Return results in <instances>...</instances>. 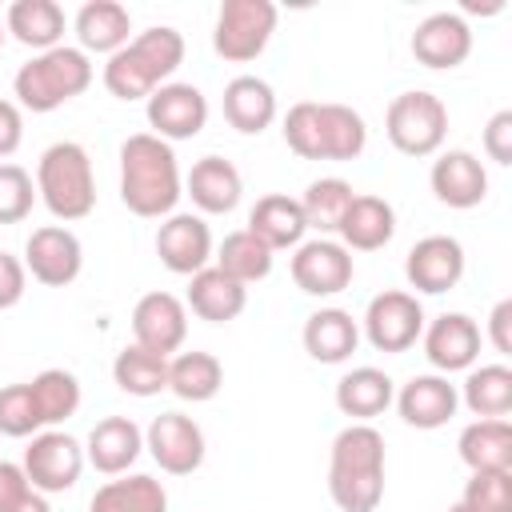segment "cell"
I'll use <instances>...</instances> for the list:
<instances>
[{"mask_svg":"<svg viewBox=\"0 0 512 512\" xmlns=\"http://www.w3.org/2000/svg\"><path fill=\"white\" fill-rule=\"evenodd\" d=\"M184 196V176L168 140L136 132L120 144V200L132 216L164 220Z\"/></svg>","mask_w":512,"mask_h":512,"instance_id":"obj_1","label":"cell"},{"mask_svg":"<svg viewBox=\"0 0 512 512\" xmlns=\"http://www.w3.org/2000/svg\"><path fill=\"white\" fill-rule=\"evenodd\" d=\"M328 496L340 512H376L384 500V436L372 424H348L328 452Z\"/></svg>","mask_w":512,"mask_h":512,"instance_id":"obj_2","label":"cell"},{"mask_svg":"<svg viewBox=\"0 0 512 512\" xmlns=\"http://www.w3.org/2000/svg\"><path fill=\"white\" fill-rule=\"evenodd\" d=\"M184 64V36L172 24H152L136 32L104 64V88L116 100H148Z\"/></svg>","mask_w":512,"mask_h":512,"instance_id":"obj_3","label":"cell"},{"mask_svg":"<svg viewBox=\"0 0 512 512\" xmlns=\"http://www.w3.org/2000/svg\"><path fill=\"white\" fill-rule=\"evenodd\" d=\"M92 60L72 48V44H60V48H48V52H36L28 64L16 68L12 76V96L20 104V112H56L64 108L68 100H76L88 84H92Z\"/></svg>","mask_w":512,"mask_h":512,"instance_id":"obj_4","label":"cell"},{"mask_svg":"<svg viewBox=\"0 0 512 512\" xmlns=\"http://www.w3.org/2000/svg\"><path fill=\"white\" fill-rule=\"evenodd\" d=\"M36 196L56 220H84L96 208V176L88 148L76 140H56L52 148H44L36 164Z\"/></svg>","mask_w":512,"mask_h":512,"instance_id":"obj_5","label":"cell"},{"mask_svg":"<svg viewBox=\"0 0 512 512\" xmlns=\"http://www.w3.org/2000/svg\"><path fill=\"white\" fill-rule=\"evenodd\" d=\"M384 132H388V144L404 156H416V160L436 156L448 136V108L436 92H424V88L400 92L384 112Z\"/></svg>","mask_w":512,"mask_h":512,"instance_id":"obj_6","label":"cell"},{"mask_svg":"<svg viewBox=\"0 0 512 512\" xmlns=\"http://www.w3.org/2000/svg\"><path fill=\"white\" fill-rule=\"evenodd\" d=\"M276 20H280V12L272 0H224L216 12V28H212L216 56L228 64L256 60L272 40Z\"/></svg>","mask_w":512,"mask_h":512,"instance_id":"obj_7","label":"cell"},{"mask_svg":"<svg viewBox=\"0 0 512 512\" xmlns=\"http://www.w3.org/2000/svg\"><path fill=\"white\" fill-rule=\"evenodd\" d=\"M364 340L376 352H408L420 332H424V304L416 300V292L404 288H384L380 296L368 300L364 308Z\"/></svg>","mask_w":512,"mask_h":512,"instance_id":"obj_8","label":"cell"},{"mask_svg":"<svg viewBox=\"0 0 512 512\" xmlns=\"http://www.w3.org/2000/svg\"><path fill=\"white\" fill-rule=\"evenodd\" d=\"M24 476L36 492L44 496H56V492H68L76 488L80 472H84V444L60 428H44L32 436V444L24 448Z\"/></svg>","mask_w":512,"mask_h":512,"instance_id":"obj_9","label":"cell"},{"mask_svg":"<svg viewBox=\"0 0 512 512\" xmlns=\"http://www.w3.org/2000/svg\"><path fill=\"white\" fill-rule=\"evenodd\" d=\"M24 268L44 288H68L84 268V244L64 224L32 228V236L24 240Z\"/></svg>","mask_w":512,"mask_h":512,"instance_id":"obj_10","label":"cell"},{"mask_svg":"<svg viewBox=\"0 0 512 512\" xmlns=\"http://www.w3.org/2000/svg\"><path fill=\"white\" fill-rule=\"evenodd\" d=\"M144 116H148V128L152 136L176 144V140H192L204 132L208 124V96L196 88V84H180V80H168L160 84L148 100H144Z\"/></svg>","mask_w":512,"mask_h":512,"instance_id":"obj_11","label":"cell"},{"mask_svg":"<svg viewBox=\"0 0 512 512\" xmlns=\"http://www.w3.org/2000/svg\"><path fill=\"white\" fill-rule=\"evenodd\" d=\"M144 448L168 476H192L208 452L204 428L184 412H160L144 432Z\"/></svg>","mask_w":512,"mask_h":512,"instance_id":"obj_12","label":"cell"},{"mask_svg":"<svg viewBox=\"0 0 512 512\" xmlns=\"http://www.w3.org/2000/svg\"><path fill=\"white\" fill-rule=\"evenodd\" d=\"M352 276H356L352 252L340 240L316 236V240L296 244L292 252V280L304 296H336L352 284Z\"/></svg>","mask_w":512,"mask_h":512,"instance_id":"obj_13","label":"cell"},{"mask_svg":"<svg viewBox=\"0 0 512 512\" xmlns=\"http://www.w3.org/2000/svg\"><path fill=\"white\" fill-rule=\"evenodd\" d=\"M404 276L424 296H440V292L456 288L464 280V244L444 232L416 240L404 256Z\"/></svg>","mask_w":512,"mask_h":512,"instance_id":"obj_14","label":"cell"},{"mask_svg":"<svg viewBox=\"0 0 512 512\" xmlns=\"http://www.w3.org/2000/svg\"><path fill=\"white\" fill-rule=\"evenodd\" d=\"M424 356L440 376L452 372H468L480 360V324L468 312H444L432 324H424L420 332Z\"/></svg>","mask_w":512,"mask_h":512,"instance_id":"obj_15","label":"cell"},{"mask_svg":"<svg viewBox=\"0 0 512 512\" xmlns=\"http://www.w3.org/2000/svg\"><path fill=\"white\" fill-rule=\"evenodd\" d=\"M156 256L176 276H196L212 260V228L200 212H172L156 228Z\"/></svg>","mask_w":512,"mask_h":512,"instance_id":"obj_16","label":"cell"},{"mask_svg":"<svg viewBox=\"0 0 512 512\" xmlns=\"http://www.w3.org/2000/svg\"><path fill=\"white\" fill-rule=\"evenodd\" d=\"M132 344L172 356L188 340V308L172 292H144L132 308Z\"/></svg>","mask_w":512,"mask_h":512,"instance_id":"obj_17","label":"cell"},{"mask_svg":"<svg viewBox=\"0 0 512 512\" xmlns=\"http://www.w3.org/2000/svg\"><path fill=\"white\" fill-rule=\"evenodd\" d=\"M416 64L444 72V68H460L472 56V28L460 12H432L416 24L412 40H408Z\"/></svg>","mask_w":512,"mask_h":512,"instance_id":"obj_18","label":"cell"},{"mask_svg":"<svg viewBox=\"0 0 512 512\" xmlns=\"http://www.w3.org/2000/svg\"><path fill=\"white\" fill-rule=\"evenodd\" d=\"M400 420L408 428H420V432H432V428H444L456 408H460V392L448 376L440 372H420L412 376L408 384H400V392L392 396Z\"/></svg>","mask_w":512,"mask_h":512,"instance_id":"obj_19","label":"cell"},{"mask_svg":"<svg viewBox=\"0 0 512 512\" xmlns=\"http://www.w3.org/2000/svg\"><path fill=\"white\" fill-rule=\"evenodd\" d=\"M428 184H432V196L440 204H448L456 212H468V208L484 204V196H488V168L468 148H448L432 160Z\"/></svg>","mask_w":512,"mask_h":512,"instance_id":"obj_20","label":"cell"},{"mask_svg":"<svg viewBox=\"0 0 512 512\" xmlns=\"http://www.w3.org/2000/svg\"><path fill=\"white\" fill-rule=\"evenodd\" d=\"M144 452V432L132 416H104L84 440V460L104 476H124Z\"/></svg>","mask_w":512,"mask_h":512,"instance_id":"obj_21","label":"cell"},{"mask_svg":"<svg viewBox=\"0 0 512 512\" xmlns=\"http://www.w3.org/2000/svg\"><path fill=\"white\" fill-rule=\"evenodd\" d=\"M184 192L192 196V204L204 212V216H224L240 204L244 196V176L232 160L224 156H200L192 164V172L184 176Z\"/></svg>","mask_w":512,"mask_h":512,"instance_id":"obj_22","label":"cell"},{"mask_svg":"<svg viewBox=\"0 0 512 512\" xmlns=\"http://www.w3.org/2000/svg\"><path fill=\"white\" fill-rule=\"evenodd\" d=\"M184 308L192 316H200L204 324H228L248 308V288L232 276H224L216 264L200 268L196 276H188V296Z\"/></svg>","mask_w":512,"mask_h":512,"instance_id":"obj_23","label":"cell"},{"mask_svg":"<svg viewBox=\"0 0 512 512\" xmlns=\"http://www.w3.org/2000/svg\"><path fill=\"white\" fill-rule=\"evenodd\" d=\"M340 244L348 252H376L384 248L392 236H396V208L384 200V196H372V192H356L340 228H336Z\"/></svg>","mask_w":512,"mask_h":512,"instance_id":"obj_24","label":"cell"},{"mask_svg":"<svg viewBox=\"0 0 512 512\" xmlns=\"http://www.w3.org/2000/svg\"><path fill=\"white\" fill-rule=\"evenodd\" d=\"M72 28H76V40H80L76 48L84 56H92V52L96 56H112V52H120L132 40V16L116 0H88L76 12Z\"/></svg>","mask_w":512,"mask_h":512,"instance_id":"obj_25","label":"cell"},{"mask_svg":"<svg viewBox=\"0 0 512 512\" xmlns=\"http://www.w3.org/2000/svg\"><path fill=\"white\" fill-rule=\"evenodd\" d=\"M300 340L316 364H344V360H352V352L360 344V324L344 308H316L304 320Z\"/></svg>","mask_w":512,"mask_h":512,"instance_id":"obj_26","label":"cell"},{"mask_svg":"<svg viewBox=\"0 0 512 512\" xmlns=\"http://www.w3.org/2000/svg\"><path fill=\"white\" fill-rule=\"evenodd\" d=\"M392 396H396L392 376L384 368H372V364H360V368H352V372H344L336 380V408L352 424H368L372 416L388 412Z\"/></svg>","mask_w":512,"mask_h":512,"instance_id":"obj_27","label":"cell"},{"mask_svg":"<svg viewBox=\"0 0 512 512\" xmlns=\"http://www.w3.org/2000/svg\"><path fill=\"white\" fill-rule=\"evenodd\" d=\"M248 232H252L260 244H268L272 252L304 244L308 224H304L300 200H296V196H284V192L260 196V200L252 204V212H248Z\"/></svg>","mask_w":512,"mask_h":512,"instance_id":"obj_28","label":"cell"},{"mask_svg":"<svg viewBox=\"0 0 512 512\" xmlns=\"http://www.w3.org/2000/svg\"><path fill=\"white\" fill-rule=\"evenodd\" d=\"M4 28L32 52H48V48H60L64 40V28H68V16L56 0H12L8 12H4Z\"/></svg>","mask_w":512,"mask_h":512,"instance_id":"obj_29","label":"cell"},{"mask_svg":"<svg viewBox=\"0 0 512 512\" xmlns=\"http://www.w3.org/2000/svg\"><path fill=\"white\" fill-rule=\"evenodd\" d=\"M224 120L244 136H260L276 120L272 84L260 76H232L224 84Z\"/></svg>","mask_w":512,"mask_h":512,"instance_id":"obj_30","label":"cell"},{"mask_svg":"<svg viewBox=\"0 0 512 512\" xmlns=\"http://www.w3.org/2000/svg\"><path fill=\"white\" fill-rule=\"evenodd\" d=\"M88 512H168V492L156 476L124 472L92 492Z\"/></svg>","mask_w":512,"mask_h":512,"instance_id":"obj_31","label":"cell"},{"mask_svg":"<svg viewBox=\"0 0 512 512\" xmlns=\"http://www.w3.org/2000/svg\"><path fill=\"white\" fill-rule=\"evenodd\" d=\"M460 404L476 420H504L512 412V368L508 364L468 368V376L460 384Z\"/></svg>","mask_w":512,"mask_h":512,"instance_id":"obj_32","label":"cell"},{"mask_svg":"<svg viewBox=\"0 0 512 512\" xmlns=\"http://www.w3.org/2000/svg\"><path fill=\"white\" fill-rule=\"evenodd\" d=\"M224 388V364L212 352H176L168 356V392L188 404H204Z\"/></svg>","mask_w":512,"mask_h":512,"instance_id":"obj_33","label":"cell"},{"mask_svg":"<svg viewBox=\"0 0 512 512\" xmlns=\"http://www.w3.org/2000/svg\"><path fill=\"white\" fill-rule=\"evenodd\" d=\"M460 460L468 464V472H484V468H512V424L508 420H472L460 440Z\"/></svg>","mask_w":512,"mask_h":512,"instance_id":"obj_34","label":"cell"},{"mask_svg":"<svg viewBox=\"0 0 512 512\" xmlns=\"http://www.w3.org/2000/svg\"><path fill=\"white\" fill-rule=\"evenodd\" d=\"M112 380H116V388L128 392V396H140V400L160 396V392L168 388V356L148 352V348H140V344H128V348H120L116 360H112Z\"/></svg>","mask_w":512,"mask_h":512,"instance_id":"obj_35","label":"cell"},{"mask_svg":"<svg viewBox=\"0 0 512 512\" xmlns=\"http://www.w3.org/2000/svg\"><path fill=\"white\" fill-rule=\"evenodd\" d=\"M272 260H276V252H272L268 244H260L248 228L228 232V236L220 240V248H216V268H220L224 276L240 280L244 288L256 284V280H264V276L272 272Z\"/></svg>","mask_w":512,"mask_h":512,"instance_id":"obj_36","label":"cell"},{"mask_svg":"<svg viewBox=\"0 0 512 512\" xmlns=\"http://www.w3.org/2000/svg\"><path fill=\"white\" fill-rule=\"evenodd\" d=\"M28 388H32V404L44 428L64 424L80 408V380L68 368H44L40 376L28 380Z\"/></svg>","mask_w":512,"mask_h":512,"instance_id":"obj_37","label":"cell"},{"mask_svg":"<svg viewBox=\"0 0 512 512\" xmlns=\"http://www.w3.org/2000/svg\"><path fill=\"white\" fill-rule=\"evenodd\" d=\"M352 196H356L352 184L340 180V176H320V180H312V184L304 188V196H300L304 224L316 228L320 236L336 232L340 220H344V212H348V204H352Z\"/></svg>","mask_w":512,"mask_h":512,"instance_id":"obj_38","label":"cell"},{"mask_svg":"<svg viewBox=\"0 0 512 512\" xmlns=\"http://www.w3.org/2000/svg\"><path fill=\"white\" fill-rule=\"evenodd\" d=\"M320 132H324V160H356L368 144V124L348 104H320Z\"/></svg>","mask_w":512,"mask_h":512,"instance_id":"obj_39","label":"cell"},{"mask_svg":"<svg viewBox=\"0 0 512 512\" xmlns=\"http://www.w3.org/2000/svg\"><path fill=\"white\" fill-rule=\"evenodd\" d=\"M284 144L300 156V160H324V132H320V104L316 100H300L284 112Z\"/></svg>","mask_w":512,"mask_h":512,"instance_id":"obj_40","label":"cell"},{"mask_svg":"<svg viewBox=\"0 0 512 512\" xmlns=\"http://www.w3.org/2000/svg\"><path fill=\"white\" fill-rule=\"evenodd\" d=\"M460 504L468 512H512V468H484L472 472Z\"/></svg>","mask_w":512,"mask_h":512,"instance_id":"obj_41","label":"cell"},{"mask_svg":"<svg viewBox=\"0 0 512 512\" xmlns=\"http://www.w3.org/2000/svg\"><path fill=\"white\" fill-rule=\"evenodd\" d=\"M0 432L12 436V440H24V436L44 432V424H40V416H36V404H32L28 380L0 388Z\"/></svg>","mask_w":512,"mask_h":512,"instance_id":"obj_42","label":"cell"},{"mask_svg":"<svg viewBox=\"0 0 512 512\" xmlns=\"http://www.w3.org/2000/svg\"><path fill=\"white\" fill-rule=\"evenodd\" d=\"M32 204H36V180L20 164L4 160L0 164V224H20L32 212Z\"/></svg>","mask_w":512,"mask_h":512,"instance_id":"obj_43","label":"cell"},{"mask_svg":"<svg viewBox=\"0 0 512 512\" xmlns=\"http://www.w3.org/2000/svg\"><path fill=\"white\" fill-rule=\"evenodd\" d=\"M484 152H488V160L500 164V168L512 164V112H508V108H500V112L484 124Z\"/></svg>","mask_w":512,"mask_h":512,"instance_id":"obj_44","label":"cell"},{"mask_svg":"<svg viewBox=\"0 0 512 512\" xmlns=\"http://www.w3.org/2000/svg\"><path fill=\"white\" fill-rule=\"evenodd\" d=\"M28 292V268L12 252H0V312L16 308Z\"/></svg>","mask_w":512,"mask_h":512,"instance_id":"obj_45","label":"cell"},{"mask_svg":"<svg viewBox=\"0 0 512 512\" xmlns=\"http://www.w3.org/2000/svg\"><path fill=\"white\" fill-rule=\"evenodd\" d=\"M24 144V112L16 100H0V164Z\"/></svg>","mask_w":512,"mask_h":512,"instance_id":"obj_46","label":"cell"},{"mask_svg":"<svg viewBox=\"0 0 512 512\" xmlns=\"http://www.w3.org/2000/svg\"><path fill=\"white\" fill-rule=\"evenodd\" d=\"M488 344L500 352V356H512V300H496L492 312H488Z\"/></svg>","mask_w":512,"mask_h":512,"instance_id":"obj_47","label":"cell"},{"mask_svg":"<svg viewBox=\"0 0 512 512\" xmlns=\"http://www.w3.org/2000/svg\"><path fill=\"white\" fill-rule=\"evenodd\" d=\"M28 492H32V484H28V476H24V464L0 460V512L16 508Z\"/></svg>","mask_w":512,"mask_h":512,"instance_id":"obj_48","label":"cell"},{"mask_svg":"<svg viewBox=\"0 0 512 512\" xmlns=\"http://www.w3.org/2000/svg\"><path fill=\"white\" fill-rule=\"evenodd\" d=\"M8 512H52V504H48V496H44V492H36V488H32V492H28L16 508H8Z\"/></svg>","mask_w":512,"mask_h":512,"instance_id":"obj_49","label":"cell"},{"mask_svg":"<svg viewBox=\"0 0 512 512\" xmlns=\"http://www.w3.org/2000/svg\"><path fill=\"white\" fill-rule=\"evenodd\" d=\"M4 36H8V28H4V16H0V48H4Z\"/></svg>","mask_w":512,"mask_h":512,"instance_id":"obj_50","label":"cell"},{"mask_svg":"<svg viewBox=\"0 0 512 512\" xmlns=\"http://www.w3.org/2000/svg\"><path fill=\"white\" fill-rule=\"evenodd\" d=\"M448 512H468V508H464V504H460V500H456V504H452V508H448Z\"/></svg>","mask_w":512,"mask_h":512,"instance_id":"obj_51","label":"cell"}]
</instances>
